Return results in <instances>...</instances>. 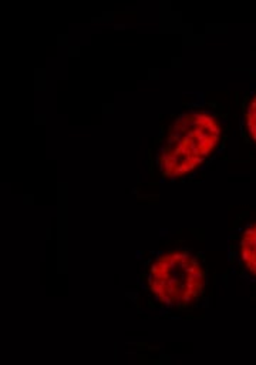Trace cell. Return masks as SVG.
Masks as SVG:
<instances>
[{"label":"cell","instance_id":"cell-1","mask_svg":"<svg viewBox=\"0 0 256 365\" xmlns=\"http://www.w3.org/2000/svg\"><path fill=\"white\" fill-rule=\"evenodd\" d=\"M222 127L209 110H189L172 124L158 155L166 177H181L202 164L218 147Z\"/></svg>","mask_w":256,"mask_h":365},{"label":"cell","instance_id":"cell-2","mask_svg":"<svg viewBox=\"0 0 256 365\" xmlns=\"http://www.w3.org/2000/svg\"><path fill=\"white\" fill-rule=\"evenodd\" d=\"M148 281L151 291L164 304L185 305L201 295L205 272L193 254L172 251L156 259Z\"/></svg>","mask_w":256,"mask_h":365},{"label":"cell","instance_id":"cell-3","mask_svg":"<svg viewBox=\"0 0 256 365\" xmlns=\"http://www.w3.org/2000/svg\"><path fill=\"white\" fill-rule=\"evenodd\" d=\"M239 259L246 268V271L256 278V220L246 225L242 231L239 244Z\"/></svg>","mask_w":256,"mask_h":365},{"label":"cell","instance_id":"cell-4","mask_svg":"<svg viewBox=\"0 0 256 365\" xmlns=\"http://www.w3.org/2000/svg\"><path fill=\"white\" fill-rule=\"evenodd\" d=\"M245 127L250 141L256 145V94H253L245 110Z\"/></svg>","mask_w":256,"mask_h":365}]
</instances>
